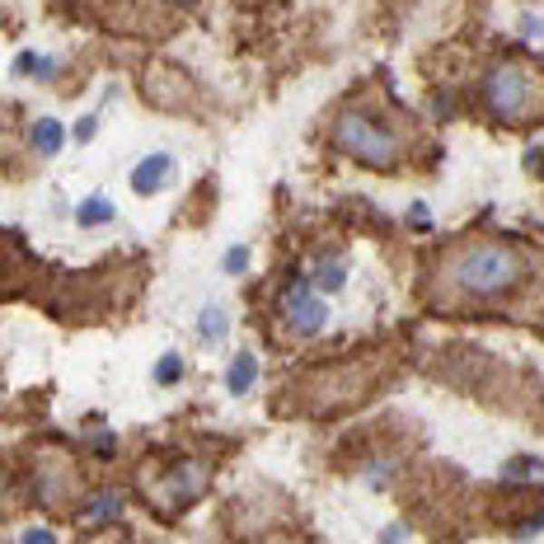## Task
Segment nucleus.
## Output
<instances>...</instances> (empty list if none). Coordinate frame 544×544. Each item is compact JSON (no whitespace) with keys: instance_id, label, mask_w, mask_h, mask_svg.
Here are the masks:
<instances>
[{"instance_id":"obj_12","label":"nucleus","mask_w":544,"mask_h":544,"mask_svg":"<svg viewBox=\"0 0 544 544\" xmlns=\"http://www.w3.org/2000/svg\"><path fill=\"white\" fill-rule=\"evenodd\" d=\"M122 511V493H99L94 502H85V521H113Z\"/></svg>"},{"instance_id":"obj_13","label":"nucleus","mask_w":544,"mask_h":544,"mask_svg":"<svg viewBox=\"0 0 544 544\" xmlns=\"http://www.w3.org/2000/svg\"><path fill=\"white\" fill-rule=\"evenodd\" d=\"M108 216H113V207H108V198H90V202H80L75 221H80V226H103Z\"/></svg>"},{"instance_id":"obj_10","label":"nucleus","mask_w":544,"mask_h":544,"mask_svg":"<svg viewBox=\"0 0 544 544\" xmlns=\"http://www.w3.org/2000/svg\"><path fill=\"white\" fill-rule=\"evenodd\" d=\"M343 282H347V267H343L338 258H324V263L310 267V287H315V291H338Z\"/></svg>"},{"instance_id":"obj_3","label":"nucleus","mask_w":544,"mask_h":544,"mask_svg":"<svg viewBox=\"0 0 544 544\" xmlns=\"http://www.w3.org/2000/svg\"><path fill=\"white\" fill-rule=\"evenodd\" d=\"M334 136H338V146L352 160H362V165H371V170H394L403 160V141L380 118L362 113V108H347V113L338 118V127H334Z\"/></svg>"},{"instance_id":"obj_6","label":"nucleus","mask_w":544,"mask_h":544,"mask_svg":"<svg viewBox=\"0 0 544 544\" xmlns=\"http://www.w3.org/2000/svg\"><path fill=\"white\" fill-rule=\"evenodd\" d=\"M282 315H287V324H291V334H319L324 324H329V306H324L319 296H315L310 282L287 287V296H282Z\"/></svg>"},{"instance_id":"obj_5","label":"nucleus","mask_w":544,"mask_h":544,"mask_svg":"<svg viewBox=\"0 0 544 544\" xmlns=\"http://www.w3.org/2000/svg\"><path fill=\"white\" fill-rule=\"evenodd\" d=\"M207 474H211L207 460H179L174 470H165L160 488H146V493L160 511H183L188 502H198V493L207 488Z\"/></svg>"},{"instance_id":"obj_14","label":"nucleus","mask_w":544,"mask_h":544,"mask_svg":"<svg viewBox=\"0 0 544 544\" xmlns=\"http://www.w3.org/2000/svg\"><path fill=\"white\" fill-rule=\"evenodd\" d=\"M198 329H202V343H221V334H226V315L216 310V306H207L202 319H198Z\"/></svg>"},{"instance_id":"obj_15","label":"nucleus","mask_w":544,"mask_h":544,"mask_svg":"<svg viewBox=\"0 0 544 544\" xmlns=\"http://www.w3.org/2000/svg\"><path fill=\"white\" fill-rule=\"evenodd\" d=\"M179 375H183V362H179V352H165V357L155 362V380H160V385H174Z\"/></svg>"},{"instance_id":"obj_7","label":"nucleus","mask_w":544,"mask_h":544,"mask_svg":"<svg viewBox=\"0 0 544 544\" xmlns=\"http://www.w3.org/2000/svg\"><path fill=\"white\" fill-rule=\"evenodd\" d=\"M146 94L155 99V108H183L188 99H193L188 80H183L174 66H155V71L146 75Z\"/></svg>"},{"instance_id":"obj_4","label":"nucleus","mask_w":544,"mask_h":544,"mask_svg":"<svg viewBox=\"0 0 544 544\" xmlns=\"http://www.w3.org/2000/svg\"><path fill=\"white\" fill-rule=\"evenodd\" d=\"M34 479H38V498L52 511H66L80 493V474H75V460L62 446H43L34 455Z\"/></svg>"},{"instance_id":"obj_16","label":"nucleus","mask_w":544,"mask_h":544,"mask_svg":"<svg viewBox=\"0 0 544 544\" xmlns=\"http://www.w3.org/2000/svg\"><path fill=\"white\" fill-rule=\"evenodd\" d=\"M221 267H226V272H244V267H249V249H230Z\"/></svg>"},{"instance_id":"obj_19","label":"nucleus","mask_w":544,"mask_h":544,"mask_svg":"<svg viewBox=\"0 0 544 544\" xmlns=\"http://www.w3.org/2000/svg\"><path fill=\"white\" fill-rule=\"evenodd\" d=\"M94 127H99L94 118H80V127H75V136H80V141H90V136H94Z\"/></svg>"},{"instance_id":"obj_17","label":"nucleus","mask_w":544,"mask_h":544,"mask_svg":"<svg viewBox=\"0 0 544 544\" xmlns=\"http://www.w3.org/2000/svg\"><path fill=\"white\" fill-rule=\"evenodd\" d=\"M24 544H57V535L43 530V526H29V530H24Z\"/></svg>"},{"instance_id":"obj_9","label":"nucleus","mask_w":544,"mask_h":544,"mask_svg":"<svg viewBox=\"0 0 544 544\" xmlns=\"http://www.w3.org/2000/svg\"><path fill=\"white\" fill-rule=\"evenodd\" d=\"M254 380H258L254 352H239V357L230 362V371H226V390H230V394H249V390H254Z\"/></svg>"},{"instance_id":"obj_11","label":"nucleus","mask_w":544,"mask_h":544,"mask_svg":"<svg viewBox=\"0 0 544 544\" xmlns=\"http://www.w3.org/2000/svg\"><path fill=\"white\" fill-rule=\"evenodd\" d=\"M62 141H66V127H62L57 118H43V122L34 127V146H38L43 155H57Z\"/></svg>"},{"instance_id":"obj_1","label":"nucleus","mask_w":544,"mask_h":544,"mask_svg":"<svg viewBox=\"0 0 544 544\" xmlns=\"http://www.w3.org/2000/svg\"><path fill=\"white\" fill-rule=\"evenodd\" d=\"M535 258L516 244H465V249H446L437 267L427 272V301L437 310L455 306H483L502 301L530 277Z\"/></svg>"},{"instance_id":"obj_8","label":"nucleus","mask_w":544,"mask_h":544,"mask_svg":"<svg viewBox=\"0 0 544 544\" xmlns=\"http://www.w3.org/2000/svg\"><path fill=\"white\" fill-rule=\"evenodd\" d=\"M170 179H174V160H170V155H146L141 165L131 170V188H136L141 198L160 193V188H165Z\"/></svg>"},{"instance_id":"obj_2","label":"nucleus","mask_w":544,"mask_h":544,"mask_svg":"<svg viewBox=\"0 0 544 544\" xmlns=\"http://www.w3.org/2000/svg\"><path fill=\"white\" fill-rule=\"evenodd\" d=\"M483 99L493 108V118L507 122V127H521L530 118L544 113V75L526 62H498L488 71V85H483Z\"/></svg>"},{"instance_id":"obj_18","label":"nucleus","mask_w":544,"mask_h":544,"mask_svg":"<svg viewBox=\"0 0 544 544\" xmlns=\"http://www.w3.org/2000/svg\"><path fill=\"white\" fill-rule=\"evenodd\" d=\"M408 226H423V230H427V226H432V211H427V207H408Z\"/></svg>"}]
</instances>
